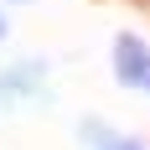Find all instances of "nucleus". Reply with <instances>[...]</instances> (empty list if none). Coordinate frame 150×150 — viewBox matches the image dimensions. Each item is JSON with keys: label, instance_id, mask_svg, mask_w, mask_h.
I'll return each instance as SVG.
<instances>
[{"label": "nucleus", "instance_id": "nucleus-1", "mask_svg": "<svg viewBox=\"0 0 150 150\" xmlns=\"http://www.w3.org/2000/svg\"><path fill=\"white\" fill-rule=\"evenodd\" d=\"M42 78H47V62H42V57H26V62H16V67H5V73H0V104L47 98Z\"/></svg>", "mask_w": 150, "mask_h": 150}, {"label": "nucleus", "instance_id": "nucleus-2", "mask_svg": "<svg viewBox=\"0 0 150 150\" xmlns=\"http://www.w3.org/2000/svg\"><path fill=\"white\" fill-rule=\"evenodd\" d=\"M114 78L124 88H145V78H150V47L140 36H129V31L114 42Z\"/></svg>", "mask_w": 150, "mask_h": 150}, {"label": "nucleus", "instance_id": "nucleus-3", "mask_svg": "<svg viewBox=\"0 0 150 150\" xmlns=\"http://www.w3.org/2000/svg\"><path fill=\"white\" fill-rule=\"evenodd\" d=\"M83 135L93 140V150H145L140 140H129V135H114V129H93V124L83 129Z\"/></svg>", "mask_w": 150, "mask_h": 150}, {"label": "nucleus", "instance_id": "nucleus-4", "mask_svg": "<svg viewBox=\"0 0 150 150\" xmlns=\"http://www.w3.org/2000/svg\"><path fill=\"white\" fill-rule=\"evenodd\" d=\"M5 31H11V21H5V11H0V42H5Z\"/></svg>", "mask_w": 150, "mask_h": 150}, {"label": "nucleus", "instance_id": "nucleus-5", "mask_svg": "<svg viewBox=\"0 0 150 150\" xmlns=\"http://www.w3.org/2000/svg\"><path fill=\"white\" fill-rule=\"evenodd\" d=\"M145 93H150V78H145Z\"/></svg>", "mask_w": 150, "mask_h": 150}, {"label": "nucleus", "instance_id": "nucleus-6", "mask_svg": "<svg viewBox=\"0 0 150 150\" xmlns=\"http://www.w3.org/2000/svg\"><path fill=\"white\" fill-rule=\"evenodd\" d=\"M21 5H31V0H21Z\"/></svg>", "mask_w": 150, "mask_h": 150}]
</instances>
